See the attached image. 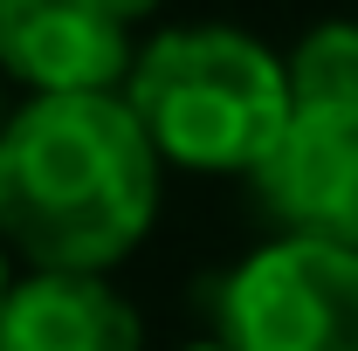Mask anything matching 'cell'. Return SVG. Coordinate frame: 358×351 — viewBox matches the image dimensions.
<instances>
[{
    "label": "cell",
    "mask_w": 358,
    "mask_h": 351,
    "mask_svg": "<svg viewBox=\"0 0 358 351\" xmlns=\"http://www.w3.org/2000/svg\"><path fill=\"white\" fill-rule=\"evenodd\" d=\"M103 7H110V14H117V21H124V28H131V21H145V14H152V7H159V0H103Z\"/></svg>",
    "instance_id": "obj_8"
},
{
    "label": "cell",
    "mask_w": 358,
    "mask_h": 351,
    "mask_svg": "<svg viewBox=\"0 0 358 351\" xmlns=\"http://www.w3.org/2000/svg\"><path fill=\"white\" fill-rule=\"evenodd\" d=\"M0 131H7V89H0Z\"/></svg>",
    "instance_id": "obj_11"
},
{
    "label": "cell",
    "mask_w": 358,
    "mask_h": 351,
    "mask_svg": "<svg viewBox=\"0 0 358 351\" xmlns=\"http://www.w3.org/2000/svg\"><path fill=\"white\" fill-rule=\"evenodd\" d=\"M186 351H227V345H221V338H214V345H186Z\"/></svg>",
    "instance_id": "obj_10"
},
{
    "label": "cell",
    "mask_w": 358,
    "mask_h": 351,
    "mask_svg": "<svg viewBox=\"0 0 358 351\" xmlns=\"http://www.w3.org/2000/svg\"><path fill=\"white\" fill-rule=\"evenodd\" d=\"M138 310L103 275L35 268L0 296V351H138Z\"/></svg>",
    "instance_id": "obj_6"
},
{
    "label": "cell",
    "mask_w": 358,
    "mask_h": 351,
    "mask_svg": "<svg viewBox=\"0 0 358 351\" xmlns=\"http://www.w3.org/2000/svg\"><path fill=\"white\" fill-rule=\"evenodd\" d=\"M255 186L282 234L358 248V110H289Z\"/></svg>",
    "instance_id": "obj_5"
},
{
    "label": "cell",
    "mask_w": 358,
    "mask_h": 351,
    "mask_svg": "<svg viewBox=\"0 0 358 351\" xmlns=\"http://www.w3.org/2000/svg\"><path fill=\"white\" fill-rule=\"evenodd\" d=\"M227 351H358V248L282 234L214 289Z\"/></svg>",
    "instance_id": "obj_3"
},
{
    "label": "cell",
    "mask_w": 358,
    "mask_h": 351,
    "mask_svg": "<svg viewBox=\"0 0 358 351\" xmlns=\"http://www.w3.org/2000/svg\"><path fill=\"white\" fill-rule=\"evenodd\" d=\"M117 96L152 138L159 166L173 159L186 173H255L289 124L282 55L221 21L152 35Z\"/></svg>",
    "instance_id": "obj_2"
},
{
    "label": "cell",
    "mask_w": 358,
    "mask_h": 351,
    "mask_svg": "<svg viewBox=\"0 0 358 351\" xmlns=\"http://www.w3.org/2000/svg\"><path fill=\"white\" fill-rule=\"evenodd\" d=\"M0 296H7V248H0Z\"/></svg>",
    "instance_id": "obj_9"
},
{
    "label": "cell",
    "mask_w": 358,
    "mask_h": 351,
    "mask_svg": "<svg viewBox=\"0 0 358 351\" xmlns=\"http://www.w3.org/2000/svg\"><path fill=\"white\" fill-rule=\"evenodd\" d=\"M289 110H358V21H317L282 55Z\"/></svg>",
    "instance_id": "obj_7"
},
{
    "label": "cell",
    "mask_w": 358,
    "mask_h": 351,
    "mask_svg": "<svg viewBox=\"0 0 358 351\" xmlns=\"http://www.w3.org/2000/svg\"><path fill=\"white\" fill-rule=\"evenodd\" d=\"M131 55V28L103 0H0V76L35 96H117Z\"/></svg>",
    "instance_id": "obj_4"
},
{
    "label": "cell",
    "mask_w": 358,
    "mask_h": 351,
    "mask_svg": "<svg viewBox=\"0 0 358 351\" xmlns=\"http://www.w3.org/2000/svg\"><path fill=\"white\" fill-rule=\"evenodd\" d=\"M159 214V152L124 96H28L0 131V248L103 275Z\"/></svg>",
    "instance_id": "obj_1"
}]
</instances>
